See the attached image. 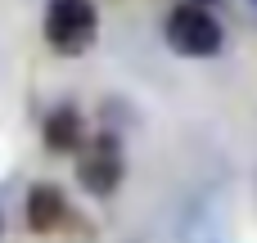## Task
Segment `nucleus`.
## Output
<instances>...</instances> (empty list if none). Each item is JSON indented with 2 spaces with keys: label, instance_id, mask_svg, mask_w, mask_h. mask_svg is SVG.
<instances>
[{
  "label": "nucleus",
  "instance_id": "423d86ee",
  "mask_svg": "<svg viewBox=\"0 0 257 243\" xmlns=\"http://www.w3.org/2000/svg\"><path fill=\"white\" fill-rule=\"evenodd\" d=\"M185 5H203V9H208V5H212V0H185Z\"/></svg>",
  "mask_w": 257,
  "mask_h": 243
},
{
  "label": "nucleus",
  "instance_id": "f257e3e1",
  "mask_svg": "<svg viewBox=\"0 0 257 243\" xmlns=\"http://www.w3.org/2000/svg\"><path fill=\"white\" fill-rule=\"evenodd\" d=\"M41 32H45V45H50L54 54L77 59V54H86V50L95 45V36H99V9H95L90 0H50Z\"/></svg>",
  "mask_w": 257,
  "mask_h": 243
},
{
  "label": "nucleus",
  "instance_id": "6e6552de",
  "mask_svg": "<svg viewBox=\"0 0 257 243\" xmlns=\"http://www.w3.org/2000/svg\"><path fill=\"white\" fill-rule=\"evenodd\" d=\"M248 5H257V0H248Z\"/></svg>",
  "mask_w": 257,
  "mask_h": 243
},
{
  "label": "nucleus",
  "instance_id": "39448f33",
  "mask_svg": "<svg viewBox=\"0 0 257 243\" xmlns=\"http://www.w3.org/2000/svg\"><path fill=\"white\" fill-rule=\"evenodd\" d=\"M41 135H45V144H50L54 153H72V149H81V140H86V122H81V113H77L72 104H59V108L45 113Z\"/></svg>",
  "mask_w": 257,
  "mask_h": 243
},
{
  "label": "nucleus",
  "instance_id": "7ed1b4c3",
  "mask_svg": "<svg viewBox=\"0 0 257 243\" xmlns=\"http://www.w3.org/2000/svg\"><path fill=\"white\" fill-rule=\"evenodd\" d=\"M126 176V158H122V144L117 135H95L90 144H81V158H77V180L86 194L95 198H108Z\"/></svg>",
  "mask_w": 257,
  "mask_h": 243
},
{
  "label": "nucleus",
  "instance_id": "0eeeda50",
  "mask_svg": "<svg viewBox=\"0 0 257 243\" xmlns=\"http://www.w3.org/2000/svg\"><path fill=\"white\" fill-rule=\"evenodd\" d=\"M0 230H5V221H0Z\"/></svg>",
  "mask_w": 257,
  "mask_h": 243
},
{
  "label": "nucleus",
  "instance_id": "f03ea898",
  "mask_svg": "<svg viewBox=\"0 0 257 243\" xmlns=\"http://www.w3.org/2000/svg\"><path fill=\"white\" fill-rule=\"evenodd\" d=\"M221 41H226V32L203 5H176L167 14V45L181 59H212V54H221Z\"/></svg>",
  "mask_w": 257,
  "mask_h": 243
},
{
  "label": "nucleus",
  "instance_id": "20e7f679",
  "mask_svg": "<svg viewBox=\"0 0 257 243\" xmlns=\"http://www.w3.org/2000/svg\"><path fill=\"white\" fill-rule=\"evenodd\" d=\"M23 216H27V230H36V234L59 230L63 216H68V198H63V189H59V185H32V189H27V207H23Z\"/></svg>",
  "mask_w": 257,
  "mask_h": 243
}]
</instances>
